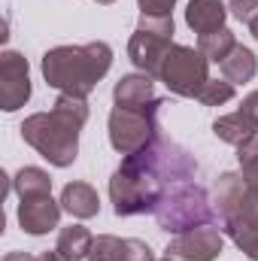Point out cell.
<instances>
[{
    "instance_id": "obj_1",
    "label": "cell",
    "mask_w": 258,
    "mask_h": 261,
    "mask_svg": "<svg viewBox=\"0 0 258 261\" xmlns=\"http://www.w3.org/2000/svg\"><path fill=\"white\" fill-rule=\"evenodd\" d=\"M197 176V161L176 140L158 134L146 149L125 155L110 179V200L116 216L152 213L158 200L173 186L192 182Z\"/></svg>"
},
{
    "instance_id": "obj_2",
    "label": "cell",
    "mask_w": 258,
    "mask_h": 261,
    "mask_svg": "<svg viewBox=\"0 0 258 261\" xmlns=\"http://www.w3.org/2000/svg\"><path fill=\"white\" fill-rule=\"evenodd\" d=\"M88 122V100L58 94L49 113H34L21 122V140L34 146L49 164L70 167L79 155V130Z\"/></svg>"
},
{
    "instance_id": "obj_3",
    "label": "cell",
    "mask_w": 258,
    "mask_h": 261,
    "mask_svg": "<svg viewBox=\"0 0 258 261\" xmlns=\"http://www.w3.org/2000/svg\"><path fill=\"white\" fill-rule=\"evenodd\" d=\"M43 79L49 88L61 94L88 97L94 85L110 73L113 49L104 40L82 43V46H55L43 55Z\"/></svg>"
},
{
    "instance_id": "obj_4",
    "label": "cell",
    "mask_w": 258,
    "mask_h": 261,
    "mask_svg": "<svg viewBox=\"0 0 258 261\" xmlns=\"http://www.w3.org/2000/svg\"><path fill=\"white\" fill-rule=\"evenodd\" d=\"M155 213V222L161 231L167 234H186L192 228L200 225H213L216 222V210L210 203V195L200 182H183V186H173L167 195L158 200V206L152 210Z\"/></svg>"
},
{
    "instance_id": "obj_5",
    "label": "cell",
    "mask_w": 258,
    "mask_h": 261,
    "mask_svg": "<svg viewBox=\"0 0 258 261\" xmlns=\"http://www.w3.org/2000/svg\"><path fill=\"white\" fill-rule=\"evenodd\" d=\"M161 107H164L161 97H155L152 103L137 107V110L113 107V113H110V146L119 155H134V152L146 149L161 134V125H158Z\"/></svg>"
},
{
    "instance_id": "obj_6",
    "label": "cell",
    "mask_w": 258,
    "mask_h": 261,
    "mask_svg": "<svg viewBox=\"0 0 258 261\" xmlns=\"http://www.w3.org/2000/svg\"><path fill=\"white\" fill-rule=\"evenodd\" d=\"M173 49V15H140L128 43V58L146 76H158Z\"/></svg>"
},
{
    "instance_id": "obj_7",
    "label": "cell",
    "mask_w": 258,
    "mask_h": 261,
    "mask_svg": "<svg viewBox=\"0 0 258 261\" xmlns=\"http://www.w3.org/2000/svg\"><path fill=\"white\" fill-rule=\"evenodd\" d=\"M216 203H219V219L222 231H237V228H258V192L246 186L240 173H222L216 182Z\"/></svg>"
},
{
    "instance_id": "obj_8",
    "label": "cell",
    "mask_w": 258,
    "mask_h": 261,
    "mask_svg": "<svg viewBox=\"0 0 258 261\" xmlns=\"http://www.w3.org/2000/svg\"><path fill=\"white\" fill-rule=\"evenodd\" d=\"M158 79L167 85V91H173L179 97H197L200 88L210 82V61L203 58L200 49L173 46L161 64Z\"/></svg>"
},
{
    "instance_id": "obj_9",
    "label": "cell",
    "mask_w": 258,
    "mask_h": 261,
    "mask_svg": "<svg viewBox=\"0 0 258 261\" xmlns=\"http://www.w3.org/2000/svg\"><path fill=\"white\" fill-rule=\"evenodd\" d=\"M225 249V237H222V228L216 225H200V228H192L186 234H176L164 255L173 261H216Z\"/></svg>"
},
{
    "instance_id": "obj_10",
    "label": "cell",
    "mask_w": 258,
    "mask_h": 261,
    "mask_svg": "<svg viewBox=\"0 0 258 261\" xmlns=\"http://www.w3.org/2000/svg\"><path fill=\"white\" fill-rule=\"evenodd\" d=\"M31 100V67L28 58L6 49L0 55V110L15 113Z\"/></svg>"
},
{
    "instance_id": "obj_11",
    "label": "cell",
    "mask_w": 258,
    "mask_h": 261,
    "mask_svg": "<svg viewBox=\"0 0 258 261\" xmlns=\"http://www.w3.org/2000/svg\"><path fill=\"white\" fill-rule=\"evenodd\" d=\"M61 200H52V195H40V197H21L18 203V225L24 234H49L58 228L61 222Z\"/></svg>"
},
{
    "instance_id": "obj_12",
    "label": "cell",
    "mask_w": 258,
    "mask_h": 261,
    "mask_svg": "<svg viewBox=\"0 0 258 261\" xmlns=\"http://www.w3.org/2000/svg\"><path fill=\"white\" fill-rule=\"evenodd\" d=\"M113 100H116V107H128V110L152 103L155 100L152 76H146V73H125L116 82V88H113Z\"/></svg>"
},
{
    "instance_id": "obj_13",
    "label": "cell",
    "mask_w": 258,
    "mask_h": 261,
    "mask_svg": "<svg viewBox=\"0 0 258 261\" xmlns=\"http://www.w3.org/2000/svg\"><path fill=\"white\" fill-rule=\"evenodd\" d=\"M225 18H228V9L222 0H189L186 6V24L197 37L225 28Z\"/></svg>"
},
{
    "instance_id": "obj_14",
    "label": "cell",
    "mask_w": 258,
    "mask_h": 261,
    "mask_svg": "<svg viewBox=\"0 0 258 261\" xmlns=\"http://www.w3.org/2000/svg\"><path fill=\"white\" fill-rule=\"evenodd\" d=\"M61 206L73 219H94L100 213V197L88 182H67L61 192Z\"/></svg>"
},
{
    "instance_id": "obj_15",
    "label": "cell",
    "mask_w": 258,
    "mask_h": 261,
    "mask_svg": "<svg viewBox=\"0 0 258 261\" xmlns=\"http://www.w3.org/2000/svg\"><path fill=\"white\" fill-rule=\"evenodd\" d=\"M213 134L222 140V143H231V146H243L246 140L258 137V125L246 116V113H228V116H219L213 122Z\"/></svg>"
},
{
    "instance_id": "obj_16",
    "label": "cell",
    "mask_w": 258,
    "mask_h": 261,
    "mask_svg": "<svg viewBox=\"0 0 258 261\" xmlns=\"http://www.w3.org/2000/svg\"><path fill=\"white\" fill-rule=\"evenodd\" d=\"M219 70H222V76L228 79V82H252L258 73V58L252 49H246V46H234V52L219 64Z\"/></svg>"
},
{
    "instance_id": "obj_17",
    "label": "cell",
    "mask_w": 258,
    "mask_h": 261,
    "mask_svg": "<svg viewBox=\"0 0 258 261\" xmlns=\"http://www.w3.org/2000/svg\"><path fill=\"white\" fill-rule=\"evenodd\" d=\"M91 243H94V237H91L88 228H82V225H70V228H61L55 249H58L67 261H82V258H88Z\"/></svg>"
},
{
    "instance_id": "obj_18",
    "label": "cell",
    "mask_w": 258,
    "mask_h": 261,
    "mask_svg": "<svg viewBox=\"0 0 258 261\" xmlns=\"http://www.w3.org/2000/svg\"><path fill=\"white\" fill-rule=\"evenodd\" d=\"M234 46H237V37H234L231 28H219V31H213V34H200V37H197V49L203 52V58H207L210 64H222V61L234 52Z\"/></svg>"
},
{
    "instance_id": "obj_19",
    "label": "cell",
    "mask_w": 258,
    "mask_h": 261,
    "mask_svg": "<svg viewBox=\"0 0 258 261\" xmlns=\"http://www.w3.org/2000/svg\"><path fill=\"white\" fill-rule=\"evenodd\" d=\"M12 192L18 197H40L52 195V176L40 167H21L12 179Z\"/></svg>"
},
{
    "instance_id": "obj_20",
    "label": "cell",
    "mask_w": 258,
    "mask_h": 261,
    "mask_svg": "<svg viewBox=\"0 0 258 261\" xmlns=\"http://www.w3.org/2000/svg\"><path fill=\"white\" fill-rule=\"evenodd\" d=\"M237 161H240V176L246 179V186L258 192V137L237 146Z\"/></svg>"
},
{
    "instance_id": "obj_21",
    "label": "cell",
    "mask_w": 258,
    "mask_h": 261,
    "mask_svg": "<svg viewBox=\"0 0 258 261\" xmlns=\"http://www.w3.org/2000/svg\"><path fill=\"white\" fill-rule=\"evenodd\" d=\"M122 249H125V240H122V237L100 234V237H94V243H91L88 261H122Z\"/></svg>"
},
{
    "instance_id": "obj_22",
    "label": "cell",
    "mask_w": 258,
    "mask_h": 261,
    "mask_svg": "<svg viewBox=\"0 0 258 261\" xmlns=\"http://www.w3.org/2000/svg\"><path fill=\"white\" fill-rule=\"evenodd\" d=\"M234 97V82H228V79H210L203 88H200V94H197V100L203 103V107H222V103H228Z\"/></svg>"
},
{
    "instance_id": "obj_23",
    "label": "cell",
    "mask_w": 258,
    "mask_h": 261,
    "mask_svg": "<svg viewBox=\"0 0 258 261\" xmlns=\"http://www.w3.org/2000/svg\"><path fill=\"white\" fill-rule=\"evenodd\" d=\"M228 237L249 261H258V228H237V231H228Z\"/></svg>"
},
{
    "instance_id": "obj_24",
    "label": "cell",
    "mask_w": 258,
    "mask_h": 261,
    "mask_svg": "<svg viewBox=\"0 0 258 261\" xmlns=\"http://www.w3.org/2000/svg\"><path fill=\"white\" fill-rule=\"evenodd\" d=\"M122 261H155V252L149 249V243L128 237L125 240V249H122Z\"/></svg>"
},
{
    "instance_id": "obj_25",
    "label": "cell",
    "mask_w": 258,
    "mask_h": 261,
    "mask_svg": "<svg viewBox=\"0 0 258 261\" xmlns=\"http://www.w3.org/2000/svg\"><path fill=\"white\" fill-rule=\"evenodd\" d=\"M228 9H231L234 18H240L243 24H252L258 18V0H228Z\"/></svg>"
},
{
    "instance_id": "obj_26",
    "label": "cell",
    "mask_w": 258,
    "mask_h": 261,
    "mask_svg": "<svg viewBox=\"0 0 258 261\" xmlns=\"http://www.w3.org/2000/svg\"><path fill=\"white\" fill-rule=\"evenodd\" d=\"M140 15H173L176 0H137Z\"/></svg>"
},
{
    "instance_id": "obj_27",
    "label": "cell",
    "mask_w": 258,
    "mask_h": 261,
    "mask_svg": "<svg viewBox=\"0 0 258 261\" xmlns=\"http://www.w3.org/2000/svg\"><path fill=\"white\" fill-rule=\"evenodd\" d=\"M240 113H246V116H249V119L258 125V91H252V94H246V97H243Z\"/></svg>"
},
{
    "instance_id": "obj_28",
    "label": "cell",
    "mask_w": 258,
    "mask_h": 261,
    "mask_svg": "<svg viewBox=\"0 0 258 261\" xmlns=\"http://www.w3.org/2000/svg\"><path fill=\"white\" fill-rule=\"evenodd\" d=\"M3 261H37V255H28V252H6Z\"/></svg>"
},
{
    "instance_id": "obj_29",
    "label": "cell",
    "mask_w": 258,
    "mask_h": 261,
    "mask_svg": "<svg viewBox=\"0 0 258 261\" xmlns=\"http://www.w3.org/2000/svg\"><path fill=\"white\" fill-rule=\"evenodd\" d=\"M37 261H67V258L58 252V249H52V252H40V255H37Z\"/></svg>"
},
{
    "instance_id": "obj_30",
    "label": "cell",
    "mask_w": 258,
    "mask_h": 261,
    "mask_svg": "<svg viewBox=\"0 0 258 261\" xmlns=\"http://www.w3.org/2000/svg\"><path fill=\"white\" fill-rule=\"evenodd\" d=\"M249 34H252V37H255V40H258V18H255V21H252V24H249Z\"/></svg>"
},
{
    "instance_id": "obj_31",
    "label": "cell",
    "mask_w": 258,
    "mask_h": 261,
    "mask_svg": "<svg viewBox=\"0 0 258 261\" xmlns=\"http://www.w3.org/2000/svg\"><path fill=\"white\" fill-rule=\"evenodd\" d=\"M97 3H104V6H110V3H116V0H97Z\"/></svg>"
},
{
    "instance_id": "obj_32",
    "label": "cell",
    "mask_w": 258,
    "mask_h": 261,
    "mask_svg": "<svg viewBox=\"0 0 258 261\" xmlns=\"http://www.w3.org/2000/svg\"><path fill=\"white\" fill-rule=\"evenodd\" d=\"M161 261H173V258H167V255H164V258H161Z\"/></svg>"
}]
</instances>
